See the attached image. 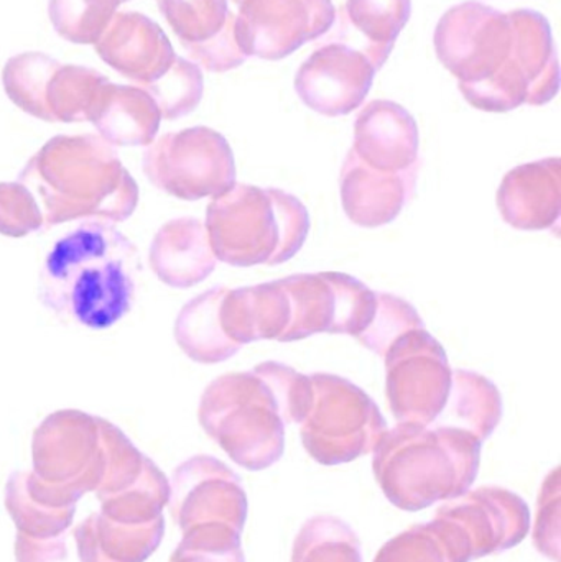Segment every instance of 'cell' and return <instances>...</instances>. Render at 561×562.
Wrapping results in <instances>:
<instances>
[{"label": "cell", "instance_id": "cell-32", "mask_svg": "<svg viewBox=\"0 0 561 562\" xmlns=\"http://www.w3.org/2000/svg\"><path fill=\"white\" fill-rule=\"evenodd\" d=\"M292 562H364L361 541L341 518H310L296 535Z\"/></svg>", "mask_w": 561, "mask_h": 562}, {"label": "cell", "instance_id": "cell-23", "mask_svg": "<svg viewBox=\"0 0 561 562\" xmlns=\"http://www.w3.org/2000/svg\"><path fill=\"white\" fill-rule=\"evenodd\" d=\"M148 262L161 283L180 290L206 280L217 266L206 227L194 217L164 224L152 240Z\"/></svg>", "mask_w": 561, "mask_h": 562}, {"label": "cell", "instance_id": "cell-34", "mask_svg": "<svg viewBox=\"0 0 561 562\" xmlns=\"http://www.w3.org/2000/svg\"><path fill=\"white\" fill-rule=\"evenodd\" d=\"M122 0H49L53 29L66 42L94 45L117 13Z\"/></svg>", "mask_w": 561, "mask_h": 562}, {"label": "cell", "instance_id": "cell-13", "mask_svg": "<svg viewBox=\"0 0 561 562\" xmlns=\"http://www.w3.org/2000/svg\"><path fill=\"white\" fill-rule=\"evenodd\" d=\"M33 474L81 501L101 485L105 471L101 418L61 409L43 419L33 432Z\"/></svg>", "mask_w": 561, "mask_h": 562}, {"label": "cell", "instance_id": "cell-19", "mask_svg": "<svg viewBox=\"0 0 561 562\" xmlns=\"http://www.w3.org/2000/svg\"><path fill=\"white\" fill-rule=\"evenodd\" d=\"M94 46L105 65L138 88L167 75L177 58L161 26L144 13L131 10L115 13Z\"/></svg>", "mask_w": 561, "mask_h": 562}, {"label": "cell", "instance_id": "cell-4", "mask_svg": "<svg viewBox=\"0 0 561 562\" xmlns=\"http://www.w3.org/2000/svg\"><path fill=\"white\" fill-rule=\"evenodd\" d=\"M483 441L467 429L399 423L374 448L375 481L394 507L418 512L470 491Z\"/></svg>", "mask_w": 561, "mask_h": 562}, {"label": "cell", "instance_id": "cell-31", "mask_svg": "<svg viewBox=\"0 0 561 562\" xmlns=\"http://www.w3.org/2000/svg\"><path fill=\"white\" fill-rule=\"evenodd\" d=\"M170 501V481L147 459L141 479L121 494L101 498V514L117 524L145 525L164 517Z\"/></svg>", "mask_w": 561, "mask_h": 562}, {"label": "cell", "instance_id": "cell-36", "mask_svg": "<svg viewBox=\"0 0 561 562\" xmlns=\"http://www.w3.org/2000/svg\"><path fill=\"white\" fill-rule=\"evenodd\" d=\"M102 441L105 451V471L96 495L101 498L121 494L141 479L147 456L124 435L117 426L101 418Z\"/></svg>", "mask_w": 561, "mask_h": 562}, {"label": "cell", "instance_id": "cell-1", "mask_svg": "<svg viewBox=\"0 0 561 562\" xmlns=\"http://www.w3.org/2000/svg\"><path fill=\"white\" fill-rule=\"evenodd\" d=\"M312 402V376L272 360L213 380L201 396L198 419L237 465L257 472L282 459L287 425H300Z\"/></svg>", "mask_w": 561, "mask_h": 562}, {"label": "cell", "instance_id": "cell-33", "mask_svg": "<svg viewBox=\"0 0 561 562\" xmlns=\"http://www.w3.org/2000/svg\"><path fill=\"white\" fill-rule=\"evenodd\" d=\"M374 562H468L444 524L415 525L384 544Z\"/></svg>", "mask_w": 561, "mask_h": 562}, {"label": "cell", "instance_id": "cell-7", "mask_svg": "<svg viewBox=\"0 0 561 562\" xmlns=\"http://www.w3.org/2000/svg\"><path fill=\"white\" fill-rule=\"evenodd\" d=\"M516 48L503 71L491 81L461 88L473 108L509 112L520 105L549 104L560 89V63L552 26L540 12L514 10Z\"/></svg>", "mask_w": 561, "mask_h": 562}, {"label": "cell", "instance_id": "cell-12", "mask_svg": "<svg viewBox=\"0 0 561 562\" xmlns=\"http://www.w3.org/2000/svg\"><path fill=\"white\" fill-rule=\"evenodd\" d=\"M385 393L399 423L435 425L447 406L453 370L427 327L395 339L385 356Z\"/></svg>", "mask_w": 561, "mask_h": 562}, {"label": "cell", "instance_id": "cell-40", "mask_svg": "<svg viewBox=\"0 0 561 562\" xmlns=\"http://www.w3.org/2000/svg\"><path fill=\"white\" fill-rule=\"evenodd\" d=\"M560 474L553 471L543 484L540 494L539 518H537L534 543L543 557L560 560Z\"/></svg>", "mask_w": 561, "mask_h": 562}, {"label": "cell", "instance_id": "cell-37", "mask_svg": "<svg viewBox=\"0 0 561 562\" xmlns=\"http://www.w3.org/2000/svg\"><path fill=\"white\" fill-rule=\"evenodd\" d=\"M240 535L226 525H198L183 531L170 562H246Z\"/></svg>", "mask_w": 561, "mask_h": 562}, {"label": "cell", "instance_id": "cell-8", "mask_svg": "<svg viewBox=\"0 0 561 562\" xmlns=\"http://www.w3.org/2000/svg\"><path fill=\"white\" fill-rule=\"evenodd\" d=\"M142 170L157 190L183 201L221 196L236 184L233 148L210 127L161 135L144 151Z\"/></svg>", "mask_w": 561, "mask_h": 562}, {"label": "cell", "instance_id": "cell-30", "mask_svg": "<svg viewBox=\"0 0 561 562\" xmlns=\"http://www.w3.org/2000/svg\"><path fill=\"white\" fill-rule=\"evenodd\" d=\"M5 507L16 531L32 540L66 537L75 520L76 507L58 508L46 504L26 487L23 472H13L5 485Z\"/></svg>", "mask_w": 561, "mask_h": 562}, {"label": "cell", "instance_id": "cell-5", "mask_svg": "<svg viewBox=\"0 0 561 562\" xmlns=\"http://www.w3.org/2000/svg\"><path fill=\"white\" fill-rule=\"evenodd\" d=\"M207 237L220 262L231 267L280 266L305 246V204L277 188L236 183L206 210Z\"/></svg>", "mask_w": 561, "mask_h": 562}, {"label": "cell", "instance_id": "cell-22", "mask_svg": "<svg viewBox=\"0 0 561 562\" xmlns=\"http://www.w3.org/2000/svg\"><path fill=\"white\" fill-rule=\"evenodd\" d=\"M504 223L519 231H556L561 220V160L546 158L520 165L504 177L497 191Z\"/></svg>", "mask_w": 561, "mask_h": 562}, {"label": "cell", "instance_id": "cell-25", "mask_svg": "<svg viewBox=\"0 0 561 562\" xmlns=\"http://www.w3.org/2000/svg\"><path fill=\"white\" fill-rule=\"evenodd\" d=\"M89 122L112 147H148L157 138L161 112L145 89L109 81Z\"/></svg>", "mask_w": 561, "mask_h": 562}, {"label": "cell", "instance_id": "cell-2", "mask_svg": "<svg viewBox=\"0 0 561 562\" xmlns=\"http://www.w3.org/2000/svg\"><path fill=\"white\" fill-rule=\"evenodd\" d=\"M142 262L137 246L104 221H85L53 244L38 300L65 323L102 330L131 313Z\"/></svg>", "mask_w": 561, "mask_h": 562}, {"label": "cell", "instance_id": "cell-42", "mask_svg": "<svg viewBox=\"0 0 561 562\" xmlns=\"http://www.w3.org/2000/svg\"><path fill=\"white\" fill-rule=\"evenodd\" d=\"M122 2H128V0H122Z\"/></svg>", "mask_w": 561, "mask_h": 562}, {"label": "cell", "instance_id": "cell-27", "mask_svg": "<svg viewBox=\"0 0 561 562\" xmlns=\"http://www.w3.org/2000/svg\"><path fill=\"white\" fill-rule=\"evenodd\" d=\"M165 518L125 525L99 514L89 515L75 530L81 562H145L164 541Z\"/></svg>", "mask_w": 561, "mask_h": 562}, {"label": "cell", "instance_id": "cell-38", "mask_svg": "<svg viewBox=\"0 0 561 562\" xmlns=\"http://www.w3.org/2000/svg\"><path fill=\"white\" fill-rule=\"evenodd\" d=\"M425 327L420 314L408 301L395 294L378 293V311L371 326L358 340L366 349L384 357L391 344L408 330Z\"/></svg>", "mask_w": 561, "mask_h": 562}, {"label": "cell", "instance_id": "cell-14", "mask_svg": "<svg viewBox=\"0 0 561 562\" xmlns=\"http://www.w3.org/2000/svg\"><path fill=\"white\" fill-rule=\"evenodd\" d=\"M236 5L234 35L247 58L279 61L335 25L333 0H229Z\"/></svg>", "mask_w": 561, "mask_h": 562}, {"label": "cell", "instance_id": "cell-28", "mask_svg": "<svg viewBox=\"0 0 561 562\" xmlns=\"http://www.w3.org/2000/svg\"><path fill=\"white\" fill-rule=\"evenodd\" d=\"M226 286H214L181 307L175 323V340L193 362L221 363L243 347L227 339L220 319V304Z\"/></svg>", "mask_w": 561, "mask_h": 562}, {"label": "cell", "instance_id": "cell-6", "mask_svg": "<svg viewBox=\"0 0 561 562\" xmlns=\"http://www.w3.org/2000/svg\"><path fill=\"white\" fill-rule=\"evenodd\" d=\"M313 402L300 435L318 464L339 465L374 451L388 422L374 400L351 380L313 373Z\"/></svg>", "mask_w": 561, "mask_h": 562}, {"label": "cell", "instance_id": "cell-3", "mask_svg": "<svg viewBox=\"0 0 561 562\" xmlns=\"http://www.w3.org/2000/svg\"><path fill=\"white\" fill-rule=\"evenodd\" d=\"M35 198L43 231L71 221L124 223L137 210L138 187L117 151L99 135H58L19 175Z\"/></svg>", "mask_w": 561, "mask_h": 562}, {"label": "cell", "instance_id": "cell-18", "mask_svg": "<svg viewBox=\"0 0 561 562\" xmlns=\"http://www.w3.org/2000/svg\"><path fill=\"white\" fill-rule=\"evenodd\" d=\"M157 5L200 68L226 72L246 63L234 35L229 0H157Z\"/></svg>", "mask_w": 561, "mask_h": 562}, {"label": "cell", "instance_id": "cell-29", "mask_svg": "<svg viewBox=\"0 0 561 562\" xmlns=\"http://www.w3.org/2000/svg\"><path fill=\"white\" fill-rule=\"evenodd\" d=\"M503 418V396L486 376L471 370H453L447 406L435 425L455 426L486 441Z\"/></svg>", "mask_w": 561, "mask_h": 562}, {"label": "cell", "instance_id": "cell-11", "mask_svg": "<svg viewBox=\"0 0 561 562\" xmlns=\"http://www.w3.org/2000/svg\"><path fill=\"white\" fill-rule=\"evenodd\" d=\"M282 284L289 294L290 323L280 342L315 334L359 339L378 311V293L346 273H300L282 279Z\"/></svg>", "mask_w": 561, "mask_h": 562}, {"label": "cell", "instance_id": "cell-16", "mask_svg": "<svg viewBox=\"0 0 561 562\" xmlns=\"http://www.w3.org/2000/svg\"><path fill=\"white\" fill-rule=\"evenodd\" d=\"M168 508L181 531L226 525L243 533L249 504L239 475L220 459L200 454L175 469Z\"/></svg>", "mask_w": 561, "mask_h": 562}, {"label": "cell", "instance_id": "cell-41", "mask_svg": "<svg viewBox=\"0 0 561 562\" xmlns=\"http://www.w3.org/2000/svg\"><path fill=\"white\" fill-rule=\"evenodd\" d=\"M16 562H65L68 558L66 537L56 540H32L16 533Z\"/></svg>", "mask_w": 561, "mask_h": 562}, {"label": "cell", "instance_id": "cell-21", "mask_svg": "<svg viewBox=\"0 0 561 562\" xmlns=\"http://www.w3.org/2000/svg\"><path fill=\"white\" fill-rule=\"evenodd\" d=\"M418 147L417 121L397 102L371 101L356 117L351 150L374 170L399 173L420 168Z\"/></svg>", "mask_w": 561, "mask_h": 562}, {"label": "cell", "instance_id": "cell-10", "mask_svg": "<svg viewBox=\"0 0 561 562\" xmlns=\"http://www.w3.org/2000/svg\"><path fill=\"white\" fill-rule=\"evenodd\" d=\"M435 52L461 88L491 81L516 48L513 13L481 2L451 7L435 30Z\"/></svg>", "mask_w": 561, "mask_h": 562}, {"label": "cell", "instance_id": "cell-20", "mask_svg": "<svg viewBox=\"0 0 561 562\" xmlns=\"http://www.w3.org/2000/svg\"><path fill=\"white\" fill-rule=\"evenodd\" d=\"M418 168L379 171L349 150L339 177L343 210L352 224L366 229L391 224L411 203L417 187Z\"/></svg>", "mask_w": 561, "mask_h": 562}, {"label": "cell", "instance_id": "cell-15", "mask_svg": "<svg viewBox=\"0 0 561 562\" xmlns=\"http://www.w3.org/2000/svg\"><path fill=\"white\" fill-rule=\"evenodd\" d=\"M435 518L447 525L470 562L517 547L530 530L529 505L501 487L468 491L441 505Z\"/></svg>", "mask_w": 561, "mask_h": 562}, {"label": "cell", "instance_id": "cell-26", "mask_svg": "<svg viewBox=\"0 0 561 562\" xmlns=\"http://www.w3.org/2000/svg\"><path fill=\"white\" fill-rule=\"evenodd\" d=\"M411 15L412 0H346L332 36L362 49L381 69Z\"/></svg>", "mask_w": 561, "mask_h": 562}, {"label": "cell", "instance_id": "cell-35", "mask_svg": "<svg viewBox=\"0 0 561 562\" xmlns=\"http://www.w3.org/2000/svg\"><path fill=\"white\" fill-rule=\"evenodd\" d=\"M142 89L157 102L161 119L177 121L200 105L204 94L203 71L197 63L177 56L167 75Z\"/></svg>", "mask_w": 561, "mask_h": 562}, {"label": "cell", "instance_id": "cell-39", "mask_svg": "<svg viewBox=\"0 0 561 562\" xmlns=\"http://www.w3.org/2000/svg\"><path fill=\"white\" fill-rule=\"evenodd\" d=\"M43 231V216L22 183H0V234L13 239Z\"/></svg>", "mask_w": 561, "mask_h": 562}, {"label": "cell", "instance_id": "cell-17", "mask_svg": "<svg viewBox=\"0 0 561 562\" xmlns=\"http://www.w3.org/2000/svg\"><path fill=\"white\" fill-rule=\"evenodd\" d=\"M378 71L362 49L329 36L300 66L295 91L312 111L341 117L364 104Z\"/></svg>", "mask_w": 561, "mask_h": 562}, {"label": "cell", "instance_id": "cell-9", "mask_svg": "<svg viewBox=\"0 0 561 562\" xmlns=\"http://www.w3.org/2000/svg\"><path fill=\"white\" fill-rule=\"evenodd\" d=\"M109 79L78 65H61L45 53H20L5 63L2 85L10 101L45 122H89Z\"/></svg>", "mask_w": 561, "mask_h": 562}, {"label": "cell", "instance_id": "cell-24", "mask_svg": "<svg viewBox=\"0 0 561 562\" xmlns=\"http://www.w3.org/2000/svg\"><path fill=\"white\" fill-rule=\"evenodd\" d=\"M220 319L227 339L237 346L256 340H279L290 323V301L282 280L256 286L226 288Z\"/></svg>", "mask_w": 561, "mask_h": 562}]
</instances>
